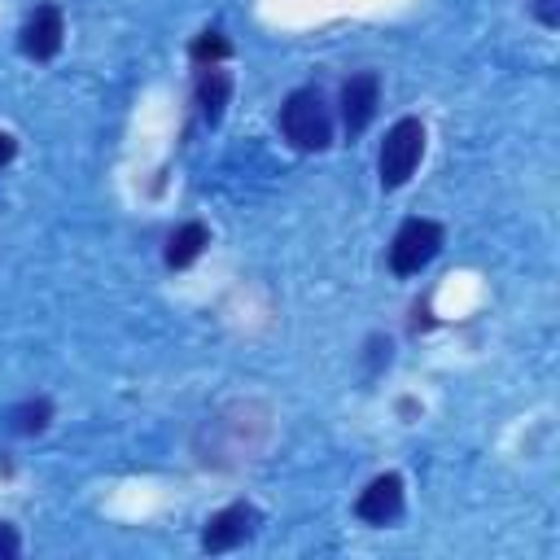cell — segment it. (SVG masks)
<instances>
[{"instance_id": "obj_1", "label": "cell", "mask_w": 560, "mask_h": 560, "mask_svg": "<svg viewBox=\"0 0 560 560\" xmlns=\"http://www.w3.org/2000/svg\"><path fill=\"white\" fill-rule=\"evenodd\" d=\"M280 131H284V140H289L293 149H302V153L328 149V140H332V118H328L319 92L298 88V92L280 105Z\"/></svg>"}, {"instance_id": "obj_2", "label": "cell", "mask_w": 560, "mask_h": 560, "mask_svg": "<svg viewBox=\"0 0 560 560\" xmlns=\"http://www.w3.org/2000/svg\"><path fill=\"white\" fill-rule=\"evenodd\" d=\"M420 153H424V127H420V118H398L389 127L385 144H381V184L385 188L407 184L411 171H416V162H420Z\"/></svg>"}, {"instance_id": "obj_3", "label": "cell", "mask_w": 560, "mask_h": 560, "mask_svg": "<svg viewBox=\"0 0 560 560\" xmlns=\"http://www.w3.org/2000/svg\"><path fill=\"white\" fill-rule=\"evenodd\" d=\"M438 245H442V228H438L433 219H407V223L398 228L394 245H389V267H394L398 276H416V271L438 254Z\"/></svg>"}, {"instance_id": "obj_4", "label": "cell", "mask_w": 560, "mask_h": 560, "mask_svg": "<svg viewBox=\"0 0 560 560\" xmlns=\"http://www.w3.org/2000/svg\"><path fill=\"white\" fill-rule=\"evenodd\" d=\"M254 521H258V512H254L249 503H232V508H223V512H214V516L206 521L201 547H206V551H232V547H241V542L254 534Z\"/></svg>"}, {"instance_id": "obj_5", "label": "cell", "mask_w": 560, "mask_h": 560, "mask_svg": "<svg viewBox=\"0 0 560 560\" xmlns=\"http://www.w3.org/2000/svg\"><path fill=\"white\" fill-rule=\"evenodd\" d=\"M376 105H381V79L372 70L350 74L346 88H341V122H346V131H363L376 118Z\"/></svg>"}, {"instance_id": "obj_6", "label": "cell", "mask_w": 560, "mask_h": 560, "mask_svg": "<svg viewBox=\"0 0 560 560\" xmlns=\"http://www.w3.org/2000/svg\"><path fill=\"white\" fill-rule=\"evenodd\" d=\"M61 35H66L61 9H57V4H39V9L26 18V26H22V52L35 57V61H48V57L61 52Z\"/></svg>"}, {"instance_id": "obj_7", "label": "cell", "mask_w": 560, "mask_h": 560, "mask_svg": "<svg viewBox=\"0 0 560 560\" xmlns=\"http://www.w3.org/2000/svg\"><path fill=\"white\" fill-rule=\"evenodd\" d=\"M354 512H359L368 525H385V521H394V516L402 512V481H398L394 472H385V477L368 481V490L359 494Z\"/></svg>"}, {"instance_id": "obj_8", "label": "cell", "mask_w": 560, "mask_h": 560, "mask_svg": "<svg viewBox=\"0 0 560 560\" xmlns=\"http://www.w3.org/2000/svg\"><path fill=\"white\" fill-rule=\"evenodd\" d=\"M228 96H232V79H228V70H219V66H201V74H197V105H201L206 122H219Z\"/></svg>"}, {"instance_id": "obj_9", "label": "cell", "mask_w": 560, "mask_h": 560, "mask_svg": "<svg viewBox=\"0 0 560 560\" xmlns=\"http://www.w3.org/2000/svg\"><path fill=\"white\" fill-rule=\"evenodd\" d=\"M206 245H210L206 223H184V228H175L171 241H166V262H171V267H188Z\"/></svg>"}, {"instance_id": "obj_10", "label": "cell", "mask_w": 560, "mask_h": 560, "mask_svg": "<svg viewBox=\"0 0 560 560\" xmlns=\"http://www.w3.org/2000/svg\"><path fill=\"white\" fill-rule=\"evenodd\" d=\"M48 420H52V402L48 398H31V402H22V407L9 411V429L13 433H44Z\"/></svg>"}, {"instance_id": "obj_11", "label": "cell", "mask_w": 560, "mask_h": 560, "mask_svg": "<svg viewBox=\"0 0 560 560\" xmlns=\"http://www.w3.org/2000/svg\"><path fill=\"white\" fill-rule=\"evenodd\" d=\"M188 52H192V61H197V66H214V61H223V57L232 52V44H228L219 31H201V35L192 39V48H188Z\"/></svg>"}, {"instance_id": "obj_12", "label": "cell", "mask_w": 560, "mask_h": 560, "mask_svg": "<svg viewBox=\"0 0 560 560\" xmlns=\"http://www.w3.org/2000/svg\"><path fill=\"white\" fill-rule=\"evenodd\" d=\"M18 551H22V538H18V529L0 521V560H13Z\"/></svg>"}, {"instance_id": "obj_13", "label": "cell", "mask_w": 560, "mask_h": 560, "mask_svg": "<svg viewBox=\"0 0 560 560\" xmlns=\"http://www.w3.org/2000/svg\"><path fill=\"white\" fill-rule=\"evenodd\" d=\"M534 13L542 26H556L560 22V0H534Z\"/></svg>"}, {"instance_id": "obj_14", "label": "cell", "mask_w": 560, "mask_h": 560, "mask_svg": "<svg viewBox=\"0 0 560 560\" xmlns=\"http://www.w3.org/2000/svg\"><path fill=\"white\" fill-rule=\"evenodd\" d=\"M13 153H18V140H13L9 131H0V166H4V162H9Z\"/></svg>"}]
</instances>
